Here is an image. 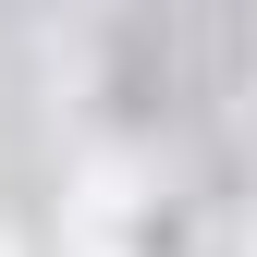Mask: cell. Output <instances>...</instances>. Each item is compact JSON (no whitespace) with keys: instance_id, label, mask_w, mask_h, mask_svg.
Returning <instances> with one entry per match:
<instances>
[]
</instances>
